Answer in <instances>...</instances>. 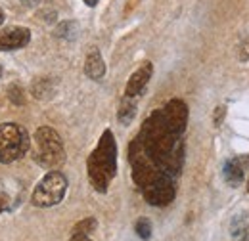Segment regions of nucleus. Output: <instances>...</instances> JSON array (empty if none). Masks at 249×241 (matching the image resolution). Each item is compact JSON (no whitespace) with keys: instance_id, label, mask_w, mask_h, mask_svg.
Here are the masks:
<instances>
[{"instance_id":"f257e3e1","label":"nucleus","mask_w":249,"mask_h":241,"mask_svg":"<svg viewBox=\"0 0 249 241\" xmlns=\"http://www.w3.org/2000/svg\"><path fill=\"white\" fill-rule=\"evenodd\" d=\"M148 159L159 171L175 176L180 172L184 163V144L182 134L175 132L163 117V111H154L140 130L136 138Z\"/></svg>"},{"instance_id":"f03ea898","label":"nucleus","mask_w":249,"mask_h":241,"mask_svg":"<svg viewBox=\"0 0 249 241\" xmlns=\"http://www.w3.org/2000/svg\"><path fill=\"white\" fill-rule=\"evenodd\" d=\"M87 169H89V180L94 189L106 193L117 172V144L111 130H104L98 146L89 157Z\"/></svg>"},{"instance_id":"7ed1b4c3","label":"nucleus","mask_w":249,"mask_h":241,"mask_svg":"<svg viewBox=\"0 0 249 241\" xmlns=\"http://www.w3.org/2000/svg\"><path fill=\"white\" fill-rule=\"evenodd\" d=\"M35 161L44 169H58L65 161V150L60 134L50 126H40L35 132Z\"/></svg>"},{"instance_id":"20e7f679","label":"nucleus","mask_w":249,"mask_h":241,"mask_svg":"<svg viewBox=\"0 0 249 241\" xmlns=\"http://www.w3.org/2000/svg\"><path fill=\"white\" fill-rule=\"evenodd\" d=\"M29 150L27 130L16 122L0 124V163H14Z\"/></svg>"},{"instance_id":"39448f33","label":"nucleus","mask_w":249,"mask_h":241,"mask_svg":"<svg viewBox=\"0 0 249 241\" xmlns=\"http://www.w3.org/2000/svg\"><path fill=\"white\" fill-rule=\"evenodd\" d=\"M67 191V178L60 171H50L42 180L36 184L31 195V201L35 207H54L62 203L63 195Z\"/></svg>"},{"instance_id":"423d86ee","label":"nucleus","mask_w":249,"mask_h":241,"mask_svg":"<svg viewBox=\"0 0 249 241\" xmlns=\"http://www.w3.org/2000/svg\"><path fill=\"white\" fill-rule=\"evenodd\" d=\"M140 191H142L144 199H146L150 205H154V207H165V205H169V203L175 199V195H177L175 176L163 172V174H159L157 178H154L148 186H144Z\"/></svg>"},{"instance_id":"0eeeda50","label":"nucleus","mask_w":249,"mask_h":241,"mask_svg":"<svg viewBox=\"0 0 249 241\" xmlns=\"http://www.w3.org/2000/svg\"><path fill=\"white\" fill-rule=\"evenodd\" d=\"M161 111H163L165 120L169 122V126L175 132L184 134L188 124V107L182 100H171V102H167V105Z\"/></svg>"},{"instance_id":"6e6552de","label":"nucleus","mask_w":249,"mask_h":241,"mask_svg":"<svg viewBox=\"0 0 249 241\" xmlns=\"http://www.w3.org/2000/svg\"><path fill=\"white\" fill-rule=\"evenodd\" d=\"M152 75H154V65H152L150 61H144V63L130 75V79H128V83H126V88H124V96H128V98H138V96L144 92V88L148 86Z\"/></svg>"},{"instance_id":"1a4fd4ad","label":"nucleus","mask_w":249,"mask_h":241,"mask_svg":"<svg viewBox=\"0 0 249 241\" xmlns=\"http://www.w3.org/2000/svg\"><path fill=\"white\" fill-rule=\"evenodd\" d=\"M31 40V31L25 27H12L0 33V52H12L27 46Z\"/></svg>"},{"instance_id":"9d476101","label":"nucleus","mask_w":249,"mask_h":241,"mask_svg":"<svg viewBox=\"0 0 249 241\" xmlns=\"http://www.w3.org/2000/svg\"><path fill=\"white\" fill-rule=\"evenodd\" d=\"M222 176L224 180L228 182L230 186H240L244 176H246V167H244V161L240 157H232L224 163V169H222Z\"/></svg>"},{"instance_id":"9b49d317","label":"nucleus","mask_w":249,"mask_h":241,"mask_svg":"<svg viewBox=\"0 0 249 241\" xmlns=\"http://www.w3.org/2000/svg\"><path fill=\"white\" fill-rule=\"evenodd\" d=\"M85 73H87V77L92 79V81H100V79H104V75H106V63H104L102 54H100L96 48L90 50L89 56H87Z\"/></svg>"},{"instance_id":"f8f14e48","label":"nucleus","mask_w":249,"mask_h":241,"mask_svg":"<svg viewBox=\"0 0 249 241\" xmlns=\"http://www.w3.org/2000/svg\"><path fill=\"white\" fill-rule=\"evenodd\" d=\"M136 117V102H134V98H128V96H124L123 102H121V105H119V111H117V119L121 124H130L132 120Z\"/></svg>"},{"instance_id":"ddd939ff","label":"nucleus","mask_w":249,"mask_h":241,"mask_svg":"<svg viewBox=\"0 0 249 241\" xmlns=\"http://www.w3.org/2000/svg\"><path fill=\"white\" fill-rule=\"evenodd\" d=\"M52 81L50 79H38V81H35L33 83V96L35 98H48V96H52Z\"/></svg>"},{"instance_id":"4468645a","label":"nucleus","mask_w":249,"mask_h":241,"mask_svg":"<svg viewBox=\"0 0 249 241\" xmlns=\"http://www.w3.org/2000/svg\"><path fill=\"white\" fill-rule=\"evenodd\" d=\"M77 34H79V25L75 21H63L56 29V36L65 38V40H73L77 38Z\"/></svg>"},{"instance_id":"2eb2a0df","label":"nucleus","mask_w":249,"mask_h":241,"mask_svg":"<svg viewBox=\"0 0 249 241\" xmlns=\"http://www.w3.org/2000/svg\"><path fill=\"white\" fill-rule=\"evenodd\" d=\"M96 226H98L96 218L89 216V218H85V220H81V222L75 224V228H73V236H85V238H89V234L96 230Z\"/></svg>"},{"instance_id":"dca6fc26","label":"nucleus","mask_w":249,"mask_h":241,"mask_svg":"<svg viewBox=\"0 0 249 241\" xmlns=\"http://www.w3.org/2000/svg\"><path fill=\"white\" fill-rule=\"evenodd\" d=\"M134 230H136V234H138V238L140 240H150L152 238V222L148 220V218H138L136 220V226H134Z\"/></svg>"},{"instance_id":"f3484780","label":"nucleus","mask_w":249,"mask_h":241,"mask_svg":"<svg viewBox=\"0 0 249 241\" xmlns=\"http://www.w3.org/2000/svg\"><path fill=\"white\" fill-rule=\"evenodd\" d=\"M8 98H10L16 105H23V103H25L23 90H21V86H18V85H12V86L8 88Z\"/></svg>"},{"instance_id":"a211bd4d","label":"nucleus","mask_w":249,"mask_h":241,"mask_svg":"<svg viewBox=\"0 0 249 241\" xmlns=\"http://www.w3.org/2000/svg\"><path fill=\"white\" fill-rule=\"evenodd\" d=\"M238 60L242 63H249V36L244 38L240 42V46H238Z\"/></svg>"},{"instance_id":"6ab92c4d","label":"nucleus","mask_w":249,"mask_h":241,"mask_svg":"<svg viewBox=\"0 0 249 241\" xmlns=\"http://www.w3.org/2000/svg\"><path fill=\"white\" fill-rule=\"evenodd\" d=\"M8 209H10V195H8V191H4L0 188V212L8 211Z\"/></svg>"},{"instance_id":"aec40b11","label":"nucleus","mask_w":249,"mask_h":241,"mask_svg":"<svg viewBox=\"0 0 249 241\" xmlns=\"http://www.w3.org/2000/svg\"><path fill=\"white\" fill-rule=\"evenodd\" d=\"M224 111H226V109H224V107H217V113H215V124H220V120H222V115H224Z\"/></svg>"},{"instance_id":"412c9836","label":"nucleus","mask_w":249,"mask_h":241,"mask_svg":"<svg viewBox=\"0 0 249 241\" xmlns=\"http://www.w3.org/2000/svg\"><path fill=\"white\" fill-rule=\"evenodd\" d=\"M71 241H90L89 238H85V236H73Z\"/></svg>"},{"instance_id":"4be33fe9","label":"nucleus","mask_w":249,"mask_h":241,"mask_svg":"<svg viewBox=\"0 0 249 241\" xmlns=\"http://www.w3.org/2000/svg\"><path fill=\"white\" fill-rule=\"evenodd\" d=\"M85 2H87L89 6H96V4H98V0H85Z\"/></svg>"},{"instance_id":"5701e85b","label":"nucleus","mask_w":249,"mask_h":241,"mask_svg":"<svg viewBox=\"0 0 249 241\" xmlns=\"http://www.w3.org/2000/svg\"><path fill=\"white\" fill-rule=\"evenodd\" d=\"M240 241H249V230L246 232V234H244V238H242Z\"/></svg>"},{"instance_id":"b1692460","label":"nucleus","mask_w":249,"mask_h":241,"mask_svg":"<svg viewBox=\"0 0 249 241\" xmlns=\"http://www.w3.org/2000/svg\"><path fill=\"white\" fill-rule=\"evenodd\" d=\"M23 2H25V4H36L38 0H23Z\"/></svg>"},{"instance_id":"393cba45","label":"nucleus","mask_w":249,"mask_h":241,"mask_svg":"<svg viewBox=\"0 0 249 241\" xmlns=\"http://www.w3.org/2000/svg\"><path fill=\"white\" fill-rule=\"evenodd\" d=\"M4 21V14H2V10H0V23Z\"/></svg>"},{"instance_id":"a878e982","label":"nucleus","mask_w":249,"mask_h":241,"mask_svg":"<svg viewBox=\"0 0 249 241\" xmlns=\"http://www.w3.org/2000/svg\"><path fill=\"white\" fill-rule=\"evenodd\" d=\"M0 77H2V65H0Z\"/></svg>"},{"instance_id":"bb28decb","label":"nucleus","mask_w":249,"mask_h":241,"mask_svg":"<svg viewBox=\"0 0 249 241\" xmlns=\"http://www.w3.org/2000/svg\"><path fill=\"white\" fill-rule=\"evenodd\" d=\"M248 191H249V189H248Z\"/></svg>"}]
</instances>
